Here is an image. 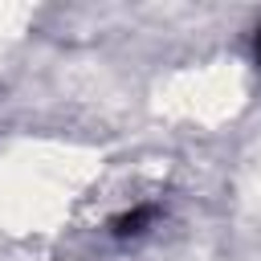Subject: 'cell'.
Returning <instances> with one entry per match:
<instances>
[{
  "label": "cell",
  "instance_id": "obj_1",
  "mask_svg": "<svg viewBox=\"0 0 261 261\" xmlns=\"http://www.w3.org/2000/svg\"><path fill=\"white\" fill-rule=\"evenodd\" d=\"M253 53H257V65H261V29H257V41H253Z\"/></svg>",
  "mask_w": 261,
  "mask_h": 261
}]
</instances>
